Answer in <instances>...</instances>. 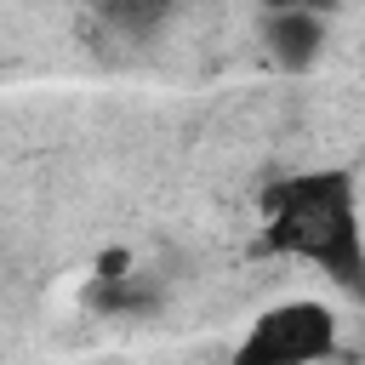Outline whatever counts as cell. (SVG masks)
Returning a JSON list of instances; mask_svg holds the SVG:
<instances>
[{"label": "cell", "mask_w": 365, "mask_h": 365, "mask_svg": "<svg viewBox=\"0 0 365 365\" xmlns=\"http://www.w3.org/2000/svg\"><path fill=\"white\" fill-rule=\"evenodd\" d=\"M274 6H279V11H285V6H302V11H319V6H331V0H274Z\"/></svg>", "instance_id": "5b68a950"}, {"label": "cell", "mask_w": 365, "mask_h": 365, "mask_svg": "<svg viewBox=\"0 0 365 365\" xmlns=\"http://www.w3.org/2000/svg\"><path fill=\"white\" fill-rule=\"evenodd\" d=\"M268 46H274V57H279L285 68H308V63L319 57V46H325V29H319V17H314V11H302V6H285V11L274 17V34H268Z\"/></svg>", "instance_id": "3957f363"}, {"label": "cell", "mask_w": 365, "mask_h": 365, "mask_svg": "<svg viewBox=\"0 0 365 365\" xmlns=\"http://www.w3.org/2000/svg\"><path fill=\"white\" fill-rule=\"evenodd\" d=\"M331 348H336V314L325 302H279L251 325L234 359L240 365H302V359H325Z\"/></svg>", "instance_id": "7a4b0ae2"}, {"label": "cell", "mask_w": 365, "mask_h": 365, "mask_svg": "<svg viewBox=\"0 0 365 365\" xmlns=\"http://www.w3.org/2000/svg\"><path fill=\"white\" fill-rule=\"evenodd\" d=\"M268 240L319 262L336 285L365 297V245L354 222V188L342 171H308L268 188Z\"/></svg>", "instance_id": "6da1fadb"}, {"label": "cell", "mask_w": 365, "mask_h": 365, "mask_svg": "<svg viewBox=\"0 0 365 365\" xmlns=\"http://www.w3.org/2000/svg\"><path fill=\"white\" fill-rule=\"evenodd\" d=\"M177 0H131V23H148V17H160V11H171Z\"/></svg>", "instance_id": "277c9868"}]
</instances>
